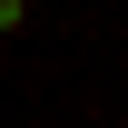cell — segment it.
Returning a JSON list of instances; mask_svg holds the SVG:
<instances>
[{
    "instance_id": "1",
    "label": "cell",
    "mask_w": 128,
    "mask_h": 128,
    "mask_svg": "<svg viewBox=\"0 0 128 128\" xmlns=\"http://www.w3.org/2000/svg\"><path fill=\"white\" fill-rule=\"evenodd\" d=\"M20 20H30V0H0V40H10V30H20Z\"/></svg>"
}]
</instances>
